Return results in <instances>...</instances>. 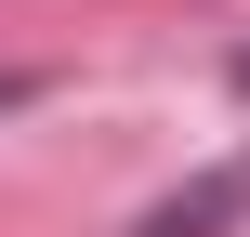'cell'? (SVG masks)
Here are the masks:
<instances>
[{
  "label": "cell",
  "mask_w": 250,
  "mask_h": 237,
  "mask_svg": "<svg viewBox=\"0 0 250 237\" xmlns=\"http://www.w3.org/2000/svg\"><path fill=\"white\" fill-rule=\"evenodd\" d=\"M237 211H250V158H224V172H198L185 198H158V211H145L132 237H224Z\"/></svg>",
  "instance_id": "obj_1"
},
{
  "label": "cell",
  "mask_w": 250,
  "mask_h": 237,
  "mask_svg": "<svg viewBox=\"0 0 250 237\" xmlns=\"http://www.w3.org/2000/svg\"><path fill=\"white\" fill-rule=\"evenodd\" d=\"M237 92H250V53H237Z\"/></svg>",
  "instance_id": "obj_2"
}]
</instances>
